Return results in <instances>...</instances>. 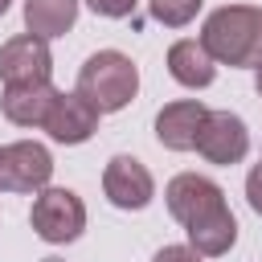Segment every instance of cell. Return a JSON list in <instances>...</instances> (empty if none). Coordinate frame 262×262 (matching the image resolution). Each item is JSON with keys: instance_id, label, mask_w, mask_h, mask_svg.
<instances>
[{"instance_id": "obj_4", "label": "cell", "mask_w": 262, "mask_h": 262, "mask_svg": "<svg viewBox=\"0 0 262 262\" xmlns=\"http://www.w3.org/2000/svg\"><path fill=\"white\" fill-rule=\"evenodd\" d=\"M29 225L41 242L49 246H66V242H78L82 229H86V205L78 192L70 188H41L33 196V213H29Z\"/></svg>"}, {"instance_id": "obj_9", "label": "cell", "mask_w": 262, "mask_h": 262, "mask_svg": "<svg viewBox=\"0 0 262 262\" xmlns=\"http://www.w3.org/2000/svg\"><path fill=\"white\" fill-rule=\"evenodd\" d=\"M8 156V192H41L53 176V156L37 139H16L4 147Z\"/></svg>"}, {"instance_id": "obj_5", "label": "cell", "mask_w": 262, "mask_h": 262, "mask_svg": "<svg viewBox=\"0 0 262 262\" xmlns=\"http://www.w3.org/2000/svg\"><path fill=\"white\" fill-rule=\"evenodd\" d=\"M49 74H53L49 41H41L33 33H16L0 45V82L4 86H37V82H49Z\"/></svg>"}, {"instance_id": "obj_13", "label": "cell", "mask_w": 262, "mask_h": 262, "mask_svg": "<svg viewBox=\"0 0 262 262\" xmlns=\"http://www.w3.org/2000/svg\"><path fill=\"white\" fill-rule=\"evenodd\" d=\"M78 20V0H25V29L41 41L70 33Z\"/></svg>"}, {"instance_id": "obj_2", "label": "cell", "mask_w": 262, "mask_h": 262, "mask_svg": "<svg viewBox=\"0 0 262 262\" xmlns=\"http://www.w3.org/2000/svg\"><path fill=\"white\" fill-rule=\"evenodd\" d=\"M201 45L221 66H258L262 57V8L254 4H225L205 16Z\"/></svg>"}, {"instance_id": "obj_19", "label": "cell", "mask_w": 262, "mask_h": 262, "mask_svg": "<svg viewBox=\"0 0 262 262\" xmlns=\"http://www.w3.org/2000/svg\"><path fill=\"white\" fill-rule=\"evenodd\" d=\"M254 90L262 94V57H258V74H254Z\"/></svg>"}, {"instance_id": "obj_12", "label": "cell", "mask_w": 262, "mask_h": 262, "mask_svg": "<svg viewBox=\"0 0 262 262\" xmlns=\"http://www.w3.org/2000/svg\"><path fill=\"white\" fill-rule=\"evenodd\" d=\"M168 74H172L180 86H188V90H201V86H209V82H213V74H217V61L209 57V49H205L201 41L184 37V41H176V45L168 49Z\"/></svg>"}, {"instance_id": "obj_15", "label": "cell", "mask_w": 262, "mask_h": 262, "mask_svg": "<svg viewBox=\"0 0 262 262\" xmlns=\"http://www.w3.org/2000/svg\"><path fill=\"white\" fill-rule=\"evenodd\" d=\"M86 4H90L98 16H115V20L135 12V0H86Z\"/></svg>"}, {"instance_id": "obj_8", "label": "cell", "mask_w": 262, "mask_h": 262, "mask_svg": "<svg viewBox=\"0 0 262 262\" xmlns=\"http://www.w3.org/2000/svg\"><path fill=\"white\" fill-rule=\"evenodd\" d=\"M205 119H209V106L196 102V98L168 102V106L156 115V139H160L168 151H192Z\"/></svg>"}, {"instance_id": "obj_20", "label": "cell", "mask_w": 262, "mask_h": 262, "mask_svg": "<svg viewBox=\"0 0 262 262\" xmlns=\"http://www.w3.org/2000/svg\"><path fill=\"white\" fill-rule=\"evenodd\" d=\"M8 4H12V0H0V16H4V12H8Z\"/></svg>"}, {"instance_id": "obj_11", "label": "cell", "mask_w": 262, "mask_h": 262, "mask_svg": "<svg viewBox=\"0 0 262 262\" xmlns=\"http://www.w3.org/2000/svg\"><path fill=\"white\" fill-rule=\"evenodd\" d=\"M61 90H53V82H37V86H4V98H0V111L8 123L16 127H45L53 102H57Z\"/></svg>"}, {"instance_id": "obj_10", "label": "cell", "mask_w": 262, "mask_h": 262, "mask_svg": "<svg viewBox=\"0 0 262 262\" xmlns=\"http://www.w3.org/2000/svg\"><path fill=\"white\" fill-rule=\"evenodd\" d=\"M45 131L53 143H86L94 131H98V111L74 90V94H57L49 119H45Z\"/></svg>"}, {"instance_id": "obj_21", "label": "cell", "mask_w": 262, "mask_h": 262, "mask_svg": "<svg viewBox=\"0 0 262 262\" xmlns=\"http://www.w3.org/2000/svg\"><path fill=\"white\" fill-rule=\"evenodd\" d=\"M41 262H61V258H41Z\"/></svg>"}, {"instance_id": "obj_3", "label": "cell", "mask_w": 262, "mask_h": 262, "mask_svg": "<svg viewBox=\"0 0 262 262\" xmlns=\"http://www.w3.org/2000/svg\"><path fill=\"white\" fill-rule=\"evenodd\" d=\"M78 94L98 111V115H115L123 111L135 94H139V70L127 53L119 49H98L86 57V66L78 70Z\"/></svg>"}, {"instance_id": "obj_17", "label": "cell", "mask_w": 262, "mask_h": 262, "mask_svg": "<svg viewBox=\"0 0 262 262\" xmlns=\"http://www.w3.org/2000/svg\"><path fill=\"white\" fill-rule=\"evenodd\" d=\"M246 201H250V209L262 217V164H254L250 176H246Z\"/></svg>"}, {"instance_id": "obj_1", "label": "cell", "mask_w": 262, "mask_h": 262, "mask_svg": "<svg viewBox=\"0 0 262 262\" xmlns=\"http://www.w3.org/2000/svg\"><path fill=\"white\" fill-rule=\"evenodd\" d=\"M164 196H168V213L184 225L188 246L201 258H221L233 250L237 221H233V213L225 205V188L217 180L196 176V172H180L168 180Z\"/></svg>"}, {"instance_id": "obj_14", "label": "cell", "mask_w": 262, "mask_h": 262, "mask_svg": "<svg viewBox=\"0 0 262 262\" xmlns=\"http://www.w3.org/2000/svg\"><path fill=\"white\" fill-rule=\"evenodd\" d=\"M147 12H151V20H160L164 29H184V25L201 12V0H147Z\"/></svg>"}, {"instance_id": "obj_16", "label": "cell", "mask_w": 262, "mask_h": 262, "mask_svg": "<svg viewBox=\"0 0 262 262\" xmlns=\"http://www.w3.org/2000/svg\"><path fill=\"white\" fill-rule=\"evenodd\" d=\"M151 262H205L192 246H164V250H156V258Z\"/></svg>"}, {"instance_id": "obj_7", "label": "cell", "mask_w": 262, "mask_h": 262, "mask_svg": "<svg viewBox=\"0 0 262 262\" xmlns=\"http://www.w3.org/2000/svg\"><path fill=\"white\" fill-rule=\"evenodd\" d=\"M102 192L115 209H147L156 196V180L135 156H111L102 172Z\"/></svg>"}, {"instance_id": "obj_6", "label": "cell", "mask_w": 262, "mask_h": 262, "mask_svg": "<svg viewBox=\"0 0 262 262\" xmlns=\"http://www.w3.org/2000/svg\"><path fill=\"white\" fill-rule=\"evenodd\" d=\"M196 151H201L209 164H221V168L242 164L246 151H250V131H246V123H242L237 115H229V111H209V119H205V127H201V135H196Z\"/></svg>"}, {"instance_id": "obj_18", "label": "cell", "mask_w": 262, "mask_h": 262, "mask_svg": "<svg viewBox=\"0 0 262 262\" xmlns=\"http://www.w3.org/2000/svg\"><path fill=\"white\" fill-rule=\"evenodd\" d=\"M8 188V156H4V147H0V192Z\"/></svg>"}]
</instances>
